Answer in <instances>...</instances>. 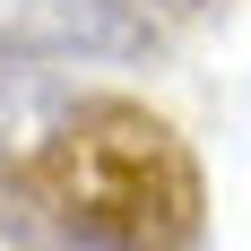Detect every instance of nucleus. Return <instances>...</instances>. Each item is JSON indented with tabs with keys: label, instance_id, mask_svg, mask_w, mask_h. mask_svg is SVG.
<instances>
[{
	"label": "nucleus",
	"instance_id": "f257e3e1",
	"mask_svg": "<svg viewBox=\"0 0 251 251\" xmlns=\"http://www.w3.org/2000/svg\"><path fill=\"white\" fill-rule=\"evenodd\" d=\"M26 174L70 251H208L200 156L130 96H70Z\"/></svg>",
	"mask_w": 251,
	"mask_h": 251
},
{
	"label": "nucleus",
	"instance_id": "f03ea898",
	"mask_svg": "<svg viewBox=\"0 0 251 251\" xmlns=\"http://www.w3.org/2000/svg\"><path fill=\"white\" fill-rule=\"evenodd\" d=\"M165 44L148 0H0V61L61 70V61H148Z\"/></svg>",
	"mask_w": 251,
	"mask_h": 251
},
{
	"label": "nucleus",
	"instance_id": "7ed1b4c3",
	"mask_svg": "<svg viewBox=\"0 0 251 251\" xmlns=\"http://www.w3.org/2000/svg\"><path fill=\"white\" fill-rule=\"evenodd\" d=\"M61 104H70V87H52L44 70H9L0 61V156H35V139L52 130Z\"/></svg>",
	"mask_w": 251,
	"mask_h": 251
},
{
	"label": "nucleus",
	"instance_id": "20e7f679",
	"mask_svg": "<svg viewBox=\"0 0 251 251\" xmlns=\"http://www.w3.org/2000/svg\"><path fill=\"white\" fill-rule=\"evenodd\" d=\"M0 234L18 251H70L52 208H44V191H35V174H26V156H0Z\"/></svg>",
	"mask_w": 251,
	"mask_h": 251
}]
</instances>
